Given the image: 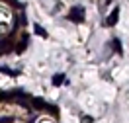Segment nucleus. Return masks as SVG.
Segmentation results:
<instances>
[{"label": "nucleus", "instance_id": "8", "mask_svg": "<svg viewBox=\"0 0 129 123\" xmlns=\"http://www.w3.org/2000/svg\"><path fill=\"white\" fill-rule=\"evenodd\" d=\"M14 119L12 117H0V123H12Z\"/></svg>", "mask_w": 129, "mask_h": 123}, {"label": "nucleus", "instance_id": "6", "mask_svg": "<svg viewBox=\"0 0 129 123\" xmlns=\"http://www.w3.org/2000/svg\"><path fill=\"white\" fill-rule=\"evenodd\" d=\"M25 47H27V35L22 37V43H20V47H16V51H18V53H24Z\"/></svg>", "mask_w": 129, "mask_h": 123}, {"label": "nucleus", "instance_id": "3", "mask_svg": "<svg viewBox=\"0 0 129 123\" xmlns=\"http://www.w3.org/2000/svg\"><path fill=\"white\" fill-rule=\"evenodd\" d=\"M117 18H119V8H115L112 14L108 16V20H106V25H115V24H117Z\"/></svg>", "mask_w": 129, "mask_h": 123}, {"label": "nucleus", "instance_id": "4", "mask_svg": "<svg viewBox=\"0 0 129 123\" xmlns=\"http://www.w3.org/2000/svg\"><path fill=\"white\" fill-rule=\"evenodd\" d=\"M64 82H67L64 74H55V76H53V86H61V84H64Z\"/></svg>", "mask_w": 129, "mask_h": 123}, {"label": "nucleus", "instance_id": "5", "mask_svg": "<svg viewBox=\"0 0 129 123\" xmlns=\"http://www.w3.org/2000/svg\"><path fill=\"white\" fill-rule=\"evenodd\" d=\"M33 29H35V33H37L39 37H43V39L47 37V31H45V29H43V27H41L39 24H35V25H33Z\"/></svg>", "mask_w": 129, "mask_h": 123}, {"label": "nucleus", "instance_id": "2", "mask_svg": "<svg viewBox=\"0 0 129 123\" xmlns=\"http://www.w3.org/2000/svg\"><path fill=\"white\" fill-rule=\"evenodd\" d=\"M12 49H14V47H12V41L10 39L0 41V55H6V53H10Z\"/></svg>", "mask_w": 129, "mask_h": 123}, {"label": "nucleus", "instance_id": "7", "mask_svg": "<svg viewBox=\"0 0 129 123\" xmlns=\"http://www.w3.org/2000/svg\"><path fill=\"white\" fill-rule=\"evenodd\" d=\"M113 45H115V51L121 53V43H119V39H113Z\"/></svg>", "mask_w": 129, "mask_h": 123}, {"label": "nucleus", "instance_id": "1", "mask_svg": "<svg viewBox=\"0 0 129 123\" xmlns=\"http://www.w3.org/2000/svg\"><path fill=\"white\" fill-rule=\"evenodd\" d=\"M69 20L71 22H74V24H80L82 20H84V8L82 6H74V8H71V12H69Z\"/></svg>", "mask_w": 129, "mask_h": 123}]
</instances>
